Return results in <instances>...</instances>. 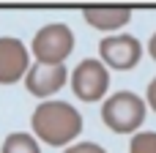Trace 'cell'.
Returning <instances> with one entry per match:
<instances>
[{
    "label": "cell",
    "mask_w": 156,
    "mask_h": 153,
    "mask_svg": "<svg viewBox=\"0 0 156 153\" xmlns=\"http://www.w3.org/2000/svg\"><path fill=\"white\" fill-rule=\"evenodd\" d=\"M148 52H151V57L156 60V33L151 36V41H148Z\"/></svg>",
    "instance_id": "4fadbf2b"
},
{
    "label": "cell",
    "mask_w": 156,
    "mask_h": 153,
    "mask_svg": "<svg viewBox=\"0 0 156 153\" xmlns=\"http://www.w3.org/2000/svg\"><path fill=\"white\" fill-rule=\"evenodd\" d=\"M110 88V71L101 60L85 57L71 71V90L80 101H99Z\"/></svg>",
    "instance_id": "277c9868"
},
{
    "label": "cell",
    "mask_w": 156,
    "mask_h": 153,
    "mask_svg": "<svg viewBox=\"0 0 156 153\" xmlns=\"http://www.w3.org/2000/svg\"><path fill=\"white\" fill-rule=\"evenodd\" d=\"M71 49H74V33L63 22L44 25L33 36V44H30L36 63H44V66H63V60L71 55Z\"/></svg>",
    "instance_id": "3957f363"
},
{
    "label": "cell",
    "mask_w": 156,
    "mask_h": 153,
    "mask_svg": "<svg viewBox=\"0 0 156 153\" xmlns=\"http://www.w3.org/2000/svg\"><path fill=\"white\" fill-rule=\"evenodd\" d=\"M63 153H107L101 145H96V142H74V145H69Z\"/></svg>",
    "instance_id": "8fae6325"
},
{
    "label": "cell",
    "mask_w": 156,
    "mask_h": 153,
    "mask_svg": "<svg viewBox=\"0 0 156 153\" xmlns=\"http://www.w3.org/2000/svg\"><path fill=\"white\" fill-rule=\"evenodd\" d=\"M99 55H101V63L110 66V68H118V71H129L140 63L143 57V47L134 36L129 33H118V36H107L101 38L99 44Z\"/></svg>",
    "instance_id": "5b68a950"
},
{
    "label": "cell",
    "mask_w": 156,
    "mask_h": 153,
    "mask_svg": "<svg viewBox=\"0 0 156 153\" xmlns=\"http://www.w3.org/2000/svg\"><path fill=\"white\" fill-rule=\"evenodd\" d=\"M145 99H148V107L156 112V77L151 79V85H148V93H145Z\"/></svg>",
    "instance_id": "7c38bea8"
},
{
    "label": "cell",
    "mask_w": 156,
    "mask_h": 153,
    "mask_svg": "<svg viewBox=\"0 0 156 153\" xmlns=\"http://www.w3.org/2000/svg\"><path fill=\"white\" fill-rule=\"evenodd\" d=\"M101 120L115 134H132L145 120V101L137 93H132V90L112 93L101 104Z\"/></svg>",
    "instance_id": "7a4b0ae2"
},
{
    "label": "cell",
    "mask_w": 156,
    "mask_h": 153,
    "mask_svg": "<svg viewBox=\"0 0 156 153\" xmlns=\"http://www.w3.org/2000/svg\"><path fill=\"white\" fill-rule=\"evenodd\" d=\"M82 16L96 30H118L132 19V11L126 5H90L82 11Z\"/></svg>",
    "instance_id": "ba28073f"
},
{
    "label": "cell",
    "mask_w": 156,
    "mask_h": 153,
    "mask_svg": "<svg viewBox=\"0 0 156 153\" xmlns=\"http://www.w3.org/2000/svg\"><path fill=\"white\" fill-rule=\"evenodd\" d=\"M129 153H156V131H140L132 137Z\"/></svg>",
    "instance_id": "30bf717a"
},
{
    "label": "cell",
    "mask_w": 156,
    "mask_h": 153,
    "mask_svg": "<svg viewBox=\"0 0 156 153\" xmlns=\"http://www.w3.org/2000/svg\"><path fill=\"white\" fill-rule=\"evenodd\" d=\"M33 137L47 145H69L80 137L82 131V115L69 104V101H44L36 107L33 118Z\"/></svg>",
    "instance_id": "6da1fadb"
},
{
    "label": "cell",
    "mask_w": 156,
    "mask_h": 153,
    "mask_svg": "<svg viewBox=\"0 0 156 153\" xmlns=\"http://www.w3.org/2000/svg\"><path fill=\"white\" fill-rule=\"evenodd\" d=\"M0 153H41V148H38V140H36L33 134L14 131V134L5 137V142H3Z\"/></svg>",
    "instance_id": "9c48e42d"
},
{
    "label": "cell",
    "mask_w": 156,
    "mask_h": 153,
    "mask_svg": "<svg viewBox=\"0 0 156 153\" xmlns=\"http://www.w3.org/2000/svg\"><path fill=\"white\" fill-rule=\"evenodd\" d=\"M66 79H69L66 66H44V63H36L27 71V77H25V88L36 99H49L52 93H58L66 85Z\"/></svg>",
    "instance_id": "52a82bcc"
},
{
    "label": "cell",
    "mask_w": 156,
    "mask_h": 153,
    "mask_svg": "<svg viewBox=\"0 0 156 153\" xmlns=\"http://www.w3.org/2000/svg\"><path fill=\"white\" fill-rule=\"evenodd\" d=\"M30 71V52L14 36H0V85H14L16 79L27 77Z\"/></svg>",
    "instance_id": "8992f818"
}]
</instances>
